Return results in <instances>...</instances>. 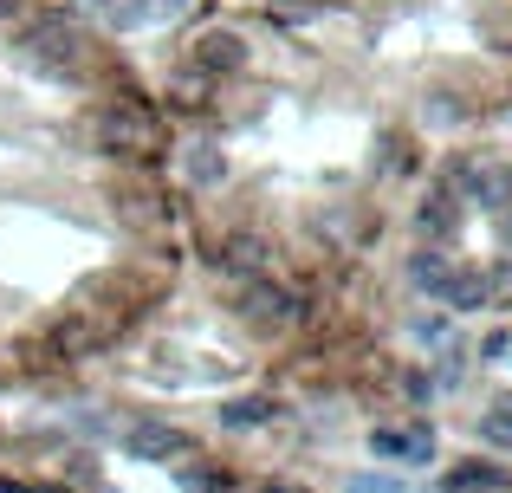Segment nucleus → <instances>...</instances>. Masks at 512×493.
<instances>
[{
	"label": "nucleus",
	"instance_id": "7",
	"mask_svg": "<svg viewBox=\"0 0 512 493\" xmlns=\"http://www.w3.org/2000/svg\"><path fill=\"white\" fill-rule=\"evenodd\" d=\"M195 65H201V72H214V78H221V72H240V65H247V46H240L234 33H208L195 46Z\"/></svg>",
	"mask_w": 512,
	"mask_h": 493
},
{
	"label": "nucleus",
	"instance_id": "3",
	"mask_svg": "<svg viewBox=\"0 0 512 493\" xmlns=\"http://www.w3.org/2000/svg\"><path fill=\"white\" fill-rule=\"evenodd\" d=\"M124 448L137 461H150V468H175V461L195 455V442H188L182 429H169V422H137V429L124 435Z\"/></svg>",
	"mask_w": 512,
	"mask_h": 493
},
{
	"label": "nucleus",
	"instance_id": "4",
	"mask_svg": "<svg viewBox=\"0 0 512 493\" xmlns=\"http://www.w3.org/2000/svg\"><path fill=\"white\" fill-rule=\"evenodd\" d=\"M370 448L383 461H402V468H428V461H435V429H428V422H409V429H376Z\"/></svg>",
	"mask_w": 512,
	"mask_h": 493
},
{
	"label": "nucleus",
	"instance_id": "9",
	"mask_svg": "<svg viewBox=\"0 0 512 493\" xmlns=\"http://www.w3.org/2000/svg\"><path fill=\"white\" fill-rule=\"evenodd\" d=\"M279 416V403L273 396H234V403L221 409V422L227 429H260V422H273Z\"/></svg>",
	"mask_w": 512,
	"mask_h": 493
},
{
	"label": "nucleus",
	"instance_id": "12",
	"mask_svg": "<svg viewBox=\"0 0 512 493\" xmlns=\"http://www.w3.org/2000/svg\"><path fill=\"white\" fill-rule=\"evenodd\" d=\"M480 435H487L493 448H512V396H500V403H493V416L480 422Z\"/></svg>",
	"mask_w": 512,
	"mask_h": 493
},
{
	"label": "nucleus",
	"instance_id": "17",
	"mask_svg": "<svg viewBox=\"0 0 512 493\" xmlns=\"http://www.w3.org/2000/svg\"><path fill=\"white\" fill-rule=\"evenodd\" d=\"M506 241H512V215H506Z\"/></svg>",
	"mask_w": 512,
	"mask_h": 493
},
{
	"label": "nucleus",
	"instance_id": "5",
	"mask_svg": "<svg viewBox=\"0 0 512 493\" xmlns=\"http://www.w3.org/2000/svg\"><path fill=\"white\" fill-rule=\"evenodd\" d=\"M240 312H253L260 325H286V318H292V292L279 286V279H266V273H247V286H240Z\"/></svg>",
	"mask_w": 512,
	"mask_h": 493
},
{
	"label": "nucleus",
	"instance_id": "6",
	"mask_svg": "<svg viewBox=\"0 0 512 493\" xmlns=\"http://www.w3.org/2000/svg\"><path fill=\"white\" fill-rule=\"evenodd\" d=\"M506 487V468H493V461H461V468L441 474V493H500Z\"/></svg>",
	"mask_w": 512,
	"mask_h": 493
},
{
	"label": "nucleus",
	"instance_id": "1",
	"mask_svg": "<svg viewBox=\"0 0 512 493\" xmlns=\"http://www.w3.org/2000/svg\"><path fill=\"white\" fill-rule=\"evenodd\" d=\"M20 59L33 65V72H46V78H72L78 72V26L65 20V13H33V20L20 26Z\"/></svg>",
	"mask_w": 512,
	"mask_h": 493
},
{
	"label": "nucleus",
	"instance_id": "15",
	"mask_svg": "<svg viewBox=\"0 0 512 493\" xmlns=\"http://www.w3.org/2000/svg\"><path fill=\"white\" fill-rule=\"evenodd\" d=\"M13 13H20V0H0V26H7V20H13Z\"/></svg>",
	"mask_w": 512,
	"mask_h": 493
},
{
	"label": "nucleus",
	"instance_id": "10",
	"mask_svg": "<svg viewBox=\"0 0 512 493\" xmlns=\"http://www.w3.org/2000/svg\"><path fill=\"white\" fill-rule=\"evenodd\" d=\"M415 234H422V241H441V234H454V215H448V202H441V195H428V202L415 208Z\"/></svg>",
	"mask_w": 512,
	"mask_h": 493
},
{
	"label": "nucleus",
	"instance_id": "2",
	"mask_svg": "<svg viewBox=\"0 0 512 493\" xmlns=\"http://www.w3.org/2000/svg\"><path fill=\"white\" fill-rule=\"evenodd\" d=\"M409 279L428 292V299L454 305V312H480V305L493 299V292H487V279H480V273H461V266H448L435 247H422V253L409 260Z\"/></svg>",
	"mask_w": 512,
	"mask_h": 493
},
{
	"label": "nucleus",
	"instance_id": "14",
	"mask_svg": "<svg viewBox=\"0 0 512 493\" xmlns=\"http://www.w3.org/2000/svg\"><path fill=\"white\" fill-rule=\"evenodd\" d=\"M480 357H487V364H506L512 357V331H487V338H480Z\"/></svg>",
	"mask_w": 512,
	"mask_h": 493
},
{
	"label": "nucleus",
	"instance_id": "8",
	"mask_svg": "<svg viewBox=\"0 0 512 493\" xmlns=\"http://www.w3.org/2000/svg\"><path fill=\"white\" fill-rule=\"evenodd\" d=\"M98 143H104V150L143 143V111H104V117H98Z\"/></svg>",
	"mask_w": 512,
	"mask_h": 493
},
{
	"label": "nucleus",
	"instance_id": "16",
	"mask_svg": "<svg viewBox=\"0 0 512 493\" xmlns=\"http://www.w3.org/2000/svg\"><path fill=\"white\" fill-rule=\"evenodd\" d=\"M266 493H305V487H286V481H273V487H266Z\"/></svg>",
	"mask_w": 512,
	"mask_h": 493
},
{
	"label": "nucleus",
	"instance_id": "11",
	"mask_svg": "<svg viewBox=\"0 0 512 493\" xmlns=\"http://www.w3.org/2000/svg\"><path fill=\"white\" fill-rule=\"evenodd\" d=\"M188 182H195V189L227 182V156H221V150H195V156H188Z\"/></svg>",
	"mask_w": 512,
	"mask_h": 493
},
{
	"label": "nucleus",
	"instance_id": "13",
	"mask_svg": "<svg viewBox=\"0 0 512 493\" xmlns=\"http://www.w3.org/2000/svg\"><path fill=\"white\" fill-rule=\"evenodd\" d=\"M182 487L188 493H227L234 481H227V474H214V468H182Z\"/></svg>",
	"mask_w": 512,
	"mask_h": 493
}]
</instances>
